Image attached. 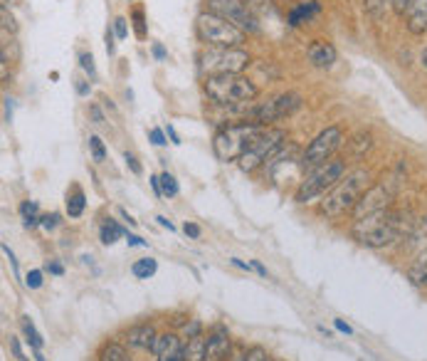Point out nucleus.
Wrapping results in <instances>:
<instances>
[{"mask_svg":"<svg viewBox=\"0 0 427 361\" xmlns=\"http://www.w3.org/2000/svg\"><path fill=\"white\" fill-rule=\"evenodd\" d=\"M368 185V171L366 168H356V171L346 173L336 185L324 195L319 205V213L326 218H341L348 210L356 208V203L361 200V195L366 193Z\"/></svg>","mask_w":427,"mask_h":361,"instance_id":"f257e3e1","label":"nucleus"},{"mask_svg":"<svg viewBox=\"0 0 427 361\" xmlns=\"http://www.w3.org/2000/svg\"><path fill=\"white\" fill-rule=\"evenodd\" d=\"M264 124H254V122H242V124H230V126L220 129L212 139V151H215L217 161L222 163H232L239 161L244 156L249 146L254 144V139L264 131Z\"/></svg>","mask_w":427,"mask_h":361,"instance_id":"f03ea898","label":"nucleus"},{"mask_svg":"<svg viewBox=\"0 0 427 361\" xmlns=\"http://www.w3.org/2000/svg\"><path fill=\"white\" fill-rule=\"evenodd\" d=\"M207 99L215 102L220 107H235L252 102L257 97V85L247 80L244 75H217V77H205L202 82Z\"/></svg>","mask_w":427,"mask_h":361,"instance_id":"7ed1b4c3","label":"nucleus"},{"mask_svg":"<svg viewBox=\"0 0 427 361\" xmlns=\"http://www.w3.org/2000/svg\"><path fill=\"white\" fill-rule=\"evenodd\" d=\"M351 235L366 247H385L398 240L400 220L390 210H380V213L358 218L351 228Z\"/></svg>","mask_w":427,"mask_h":361,"instance_id":"20e7f679","label":"nucleus"},{"mask_svg":"<svg viewBox=\"0 0 427 361\" xmlns=\"http://www.w3.org/2000/svg\"><path fill=\"white\" fill-rule=\"evenodd\" d=\"M195 33L198 40L210 48H239L247 38L244 30H239L237 25H232L230 20L220 18L215 13H207L202 10L195 18Z\"/></svg>","mask_w":427,"mask_h":361,"instance_id":"39448f33","label":"nucleus"},{"mask_svg":"<svg viewBox=\"0 0 427 361\" xmlns=\"http://www.w3.org/2000/svg\"><path fill=\"white\" fill-rule=\"evenodd\" d=\"M343 176H346V163H343V158H329L326 163H319V166L309 168V173L299 180V188H296L294 193L296 203H306V200L316 198V195H324L326 190H331Z\"/></svg>","mask_w":427,"mask_h":361,"instance_id":"423d86ee","label":"nucleus"},{"mask_svg":"<svg viewBox=\"0 0 427 361\" xmlns=\"http://www.w3.org/2000/svg\"><path fill=\"white\" fill-rule=\"evenodd\" d=\"M249 55L239 48H212L200 55V72L205 77L242 75L249 67Z\"/></svg>","mask_w":427,"mask_h":361,"instance_id":"0eeeda50","label":"nucleus"},{"mask_svg":"<svg viewBox=\"0 0 427 361\" xmlns=\"http://www.w3.org/2000/svg\"><path fill=\"white\" fill-rule=\"evenodd\" d=\"M286 139V134L282 131V129H272L267 126L262 134H259L257 139H254L252 146L244 151V156L239 158V168H242L244 173H252L254 168H259L262 163H267L269 158L277 153V149L282 146V141Z\"/></svg>","mask_w":427,"mask_h":361,"instance_id":"6e6552de","label":"nucleus"},{"mask_svg":"<svg viewBox=\"0 0 427 361\" xmlns=\"http://www.w3.org/2000/svg\"><path fill=\"white\" fill-rule=\"evenodd\" d=\"M343 144V131L338 126H326L324 131H319L311 144L304 149L301 153V161H304V168H314L319 163H326L329 158H333L336 149Z\"/></svg>","mask_w":427,"mask_h":361,"instance_id":"1a4fd4ad","label":"nucleus"},{"mask_svg":"<svg viewBox=\"0 0 427 361\" xmlns=\"http://www.w3.org/2000/svg\"><path fill=\"white\" fill-rule=\"evenodd\" d=\"M299 107H301V95H296V92H284V95L254 107L249 119L254 124H264V126H267V124L279 122V119H284V117L294 114Z\"/></svg>","mask_w":427,"mask_h":361,"instance_id":"9d476101","label":"nucleus"},{"mask_svg":"<svg viewBox=\"0 0 427 361\" xmlns=\"http://www.w3.org/2000/svg\"><path fill=\"white\" fill-rule=\"evenodd\" d=\"M205 10L230 20L232 25H237V28L244 30V33L257 30V20L252 18L247 3H242V0H205Z\"/></svg>","mask_w":427,"mask_h":361,"instance_id":"9b49d317","label":"nucleus"},{"mask_svg":"<svg viewBox=\"0 0 427 361\" xmlns=\"http://www.w3.org/2000/svg\"><path fill=\"white\" fill-rule=\"evenodd\" d=\"M390 200H393V188L385 183H378L361 195V200H358L356 208H353V215H356L358 220V218H366V215L380 213V210H388Z\"/></svg>","mask_w":427,"mask_h":361,"instance_id":"f8f14e48","label":"nucleus"},{"mask_svg":"<svg viewBox=\"0 0 427 361\" xmlns=\"http://www.w3.org/2000/svg\"><path fill=\"white\" fill-rule=\"evenodd\" d=\"M403 18L410 35H415V38L425 35L427 33V0H410Z\"/></svg>","mask_w":427,"mask_h":361,"instance_id":"ddd939ff","label":"nucleus"},{"mask_svg":"<svg viewBox=\"0 0 427 361\" xmlns=\"http://www.w3.org/2000/svg\"><path fill=\"white\" fill-rule=\"evenodd\" d=\"M183 347L178 334H161L158 342L153 347L156 361H185L183 357Z\"/></svg>","mask_w":427,"mask_h":361,"instance_id":"4468645a","label":"nucleus"},{"mask_svg":"<svg viewBox=\"0 0 427 361\" xmlns=\"http://www.w3.org/2000/svg\"><path fill=\"white\" fill-rule=\"evenodd\" d=\"M227 354H230V334L222 324H217L207 334V361H222Z\"/></svg>","mask_w":427,"mask_h":361,"instance_id":"2eb2a0df","label":"nucleus"},{"mask_svg":"<svg viewBox=\"0 0 427 361\" xmlns=\"http://www.w3.org/2000/svg\"><path fill=\"white\" fill-rule=\"evenodd\" d=\"M306 55H309L311 65L319 67V70H331L333 62L338 58L336 48H333L331 43H326V40H314V43L309 45V50H306Z\"/></svg>","mask_w":427,"mask_h":361,"instance_id":"dca6fc26","label":"nucleus"},{"mask_svg":"<svg viewBox=\"0 0 427 361\" xmlns=\"http://www.w3.org/2000/svg\"><path fill=\"white\" fill-rule=\"evenodd\" d=\"M126 342L134 349H148V352H153L158 337H156V329L151 324H136V327H131L126 332Z\"/></svg>","mask_w":427,"mask_h":361,"instance_id":"f3484780","label":"nucleus"},{"mask_svg":"<svg viewBox=\"0 0 427 361\" xmlns=\"http://www.w3.org/2000/svg\"><path fill=\"white\" fill-rule=\"evenodd\" d=\"M319 10H321L319 0H306V3H299L289 13V25H291V28H296V25H301V23H309V20L314 18Z\"/></svg>","mask_w":427,"mask_h":361,"instance_id":"a211bd4d","label":"nucleus"},{"mask_svg":"<svg viewBox=\"0 0 427 361\" xmlns=\"http://www.w3.org/2000/svg\"><path fill=\"white\" fill-rule=\"evenodd\" d=\"M371 146H373L371 131H358L346 141V149H348V153H351L353 158H363L368 151H371Z\"/></svg>","mask_w":427,"mask_h":361,"instance_id":"6ab92c4d","label":"nucleus"},{"mask_svg":"<svg viewBox=\"0 0 427 361\" xmlns=\"http://www.w3.org/2000/svg\"><path fill=\"white\" fill-rule=\"evenodd\" d=\"M183 357L185 361H207V339L202 334L188 339L183 347Z\"/></svg>","mask_w":427,"mask_h":361,"instance_id":"aec40b11","label":"nucleus"},{"mask_svg":"<svg viewBox=\"0 0 427 361\" xmlns=\"http://www.w3.org/2000/svg\"><path fill=\"white\" fill-rule=\"evenodd\" d=\"M102 242L104 245H114L119 238H126V230L121 228V225L117 223V220H112V218H107L104 220V225H102Z\"/></svg>","mask_w":427,"mask_h":361,"instance_id":"412c9836","label":"nucleus"},{"mask_svg":"<svg viewBox=\"0 0 427 361\" xmlns=\"http://www.w3.org/2000/svg\"><path fill=\"white\" fill-rule=\"evenodd\" d=\"M85 205H87V198L82 193V188H75L72 195H67V215L70 218H80L85 213Z\"/></svg>","mask_w":427,"mask_h":361,"instance_id":"4be33fe9","label":"nucleus"},{"mask_svg":"<svg viewBox=\"0 0 427 361\" xmlns=\"http://www.w3.org/2000/svg\"><path fill=\"white\" fill-rule=\"evenodd\" d=\"M99 361H131L129 352L121 347V344H104L102 352H99Z\"/></svg>","mask_w":427,"mask_h":361,"instance_id":"5701e85b","label":"nucleus"},{"mask_svg":"<svg viewBox=\"0 0 427 361\" xmlns=\"http://www.w3.org/2000/svg\"><path fill=\"white\" fill-rule=\"evenodd\" d=\"M156 270H158V265H156L153 257H141V260H136L131 267V272L139 277V280H148V277H153Z\"/></svg>","mask_w":427,"mask_h":361,"instance_id":"b1692460","label":"nucleus"},{"mask_svg":"<svg viewBox=\"0 0 427 361\" xmlns=\"http://www.w3.org/2000/svg\"><path fill=\"white\" fill-rule=\"evenodd\" d=\"M20 213H23V218H25V228H35V225L40 223L38 203H35V200H23V203H20Z\"/></svg>","mask_w":427,"mask_h":361,"instance_id":"393cba45","label":"nucleus"},{"mask_svg":"<svg viewBox=\"0 0 427 361\" xmlns=\"http://www.w3.org/2000/svg\"><path fill=\"white\" fill-rule=\"evenodd\" d=\"M178 180H175L173 173L163 171L161 173V193L166 195V198H173V195H178Z\"/></svg>","mask_w":427,"mask_h":361,"instance_id":"a878e982","label":"nucleus"},{"mask_svg":"<svg viewBox=\"0 0 427 361\" xmlns=\"http://www.w3.org/2000/svg\"><path fill=\"white\" fill-rule=\"evenodd\" d=\"M23 332H25V337H28V344L33 349L43 347V337L38 334V329H35V324H33V319H30V317H23Z\"/></svg>","mask_w":427,"mask_h":361,"instance_id":"bb28decb","label":"nucleus"},{"mask_svg":"<svg viewBox=\"0 0 427 361\" xmlns=\"http://www.w3.org/2000/svg\"><path fill=\"white\" fill-rule=\"evenodd\" d=\"M410 277H413L415 285H427V255L420 257L418 265L410 270Z\"/></svg>","mask_w":427,"mask_h":361,"instance_id":"cd10ccee","label":"nucleus"},{"mask_svg":"<svg viewBox=\"0 0 427 361\" xmlns=\"http://www.w3.org/2000/svg\"><path fill=\"white\" fill-rule=\"evenodd\" d=\"M90 151H92V158H94L97 163H102L104 158H107V146H104V141L97 136V134H92L90 136Z\"/></svg>","mask_w":427,"mask_h":361,"instance_id":"c85d7f7f","label":"nucleus"},{"mask_svg":"<svg viewBox=\"0 0 427 361\" xmlns=\"http://www.w3.org/2000/svg\"><path fill=\"white\" fill-rule=\"evenodd\" d=\"M131 23H134V30H136V38H146V15L141 8H134L131 10Z\"/></svg>","mask_w":427,"mask_h":361,"instance_id":"c756f323","label":"nucleus"},{"mask_svg":"<svg viewBox=\"0 0 427 361\" xmlns=\"http://www.w3.org/2000/svg\"><path fill=\"white\" fill-rule=\"evenodd\" d=\"M80 67L87 72L90 77L97 75V67H94V58H92V53H82L80 55Z\"/></svg>","mask_w":427,"mask_h":361,"instance_id":"7c9ffc66","label":"nucleus"},{"mask_svg":"<svg viewBox=\"0 0 427 361\" xmlns=\"http://www.w3.org/2000/svg\"><path fill=\"white\" fill-rule=\"evenodd\" d=\"M25 285H28L30 290H40V287H43V272H40V270H30L28 277H25Z\"/></svg>","mask_w":427,"mask_h":361,"instance_id":"2f4dec72","label":"nucleus"},{"mask_svg":"<svg viewBox=\"0 0 427 361\" xmlns=\"http://www.w3.org/2000/svg\"><path fill=\"white\" fill-rule=\"evenodd\" d=\"M247 361H272V357H269L262 347H252L247 352Z\"/></svg>","mask_w":427,"mask_h":361,"instance_id":"473e14b6","label":"nucleus"},{"mask_svg":"<svg viewBox=\"0 0 427 361\" xmlns=\"http://www.w3.org/2000/svg\"><path fill=\"white\" fill-rule=\"evenodd\" d=\"M114 33H117L119 40H126V38H129L126 18H117V20H114Z\"/></svg>","mask_w":427,"mask_h":361,"instance_id":"72a5a7b5","label":"nucleus"},{"mask_svg":"<svg viewBox=\"0 0 427 361\" xmlns=\"http://www.w3.org/2000/svg\"><path fill=\"white\" fill-rule=\"evenodd\" d=\"M148 136H151V141H153L156 146H166V144H168V136H166L163 129H151Z\"/></svg>","mask_w":427,"mask_h":361,"instance_id":"f704fd0d","label":"nucleus"},{"mask_svg":"<svg viewBox=\"0 0 427 361\" xmlns=\"http://www.w3.org/2000/svg\"><path fill=\"white\" fill-rule=\"evenodd\" d=\"M124 161H126V166L131 168V173H136V176H141L144 168H141V163H139V158L134 156V153H129V151L124 153Z\"/></svg>","mask_w":427,"mask_h":361,"instance_id":"c9c22d12","label":"nucleus"},{"mask_svg":"<svg viewBox=\"0 0 427 361\" xmlns=\"http://www.w3.org/2000/svg\"><path fill=\"white\" fill-rule=\"evenodd\" d=\"M200 322H198V319H193V322H188L183 327V334H185V339H193V337H198V334H200Z\"/></svg>","mask_w":427,"mask_h":361,"instance_id":"e433bc0d","label":"nucleus"},{"mask_svg":"<svg viewBox=\"0 0 427 361\" xmlns=\"http://www.w3.org/2000/svg\"><path fill=\"white\" fill-rule=\"evenodd\" d=\"M57 223H60V215H57V213L45 215V218L40 220V225H43L45 230H55V228H57Z\"/></svg>","mask_w":427,"mask_h":361,"instance_id":"4c0bfd02","label":"nucleus"},{"mask_svg":"<svg viewBox=\"0 0 427 361\" xmlns=\"http://www.w3.org/2000/svg\"><path fill=\"white\" fill-rule=\"evenodd\" d=\"M0 15H3V30H5V33H8V28L15 30L13 15H8V5H3V8H0Z\"/></svg>","mask_w":427,"mask_h":361,"instance_id":"58836bf2","label":"nucleus"},{"mask_svg":"<svg viewBox=\"0 0 427 361\" xmlns=\"http://www.w3.org/2000/svg\"><path fill=\"white\" fill-rule=\"evenodd\" d=\"M151 53H153V58L158 60V62H163L166 58H168V53H166V48L161 43H153L151 45Z\"/></svg>","mask_w":427,"mask_h":361,"instance_id":"ea45409f","label":"nucleus"},{"mask_svg":"<svg viewBox=\"0 0 427 361\" xmlns=\"http://www.w3.org/2000/svg\"><path fill=\"white\" fill-rule=\"evenodd\" d=\"M107 55H114V50H117V43H114V38H117V33H114L112 28H107Z\"/></svg>","mask_w":427,"mask_h":361,"instance_id":"a19ab883","label":"nucleus"},{"mask_svg":"<svg viewBox=\"0 0 427 361\" xmlns=\"http://www.w3.org/2000/svg\"><path fill=\"white\" fill-rule=\"evenodd\" d=\"M10 352L15 354V359H18V361H25L23 347H20V342H18V339H13V337H10Z\"/></svg>","mask_w":427,"mask_h":361,"instance_id":"79ce46f5","label":"nucleus"},{"mask_svg":"<svg viewBox=\"0 0 427 361\" xmlns=\"http://www.w3.org/2000/svg\"><path fill=\"white\" fill-rule=\"evenodd\" d=\"M408 3H410V0H390V5H393L395 15H400V18H403L405 10H408Z\"/></svg>","mask_w":427,"mask_h":361,"instance_id":"37998d69","label":"nucleus"},{"mask_svg":"<svg viewBox=\"0 0 427 361\" xmlns=\"http://www.w3.org/2000/svg\"><path fill=\"white\" fill-rule=\"evenodd\" d=\"M75 87H77V95H80V97H90V92H92L90 82H85V80H77V82H75Z\"/></svg>","mask_w":427,"mask_h":361,"instance_id":"c03bdc74","label":"nucleus"},{"mask_svg":"<svg viewBox=\"0 0 427 361\" xmlns=\"http://www.w3.org/2000/svg\"><path fill=\"white\" fill-rule=\"evenodd\" d=\"M183 230H185V235H188V238H200V225H195V223H185V225H183Z\"/></svg>","mask_w":427,"mask_h":361,"instance_id":"a18cd8bd","label":"nucleus"},{"mask_svg":"<svg viewBox=\"0 0 427 361\" xmlns=\"http://www.w3.org/2000/svg\"><path fill=\"white\" fill-rule=\"evenodd\" d=\"M90 117H92V122H94V124H104V114H102V109H99L97 104L90 107Z\"/></svg>","mask_w":427,"mask_h":361,"instance_id":"49530a36","label":"nucleus"},{"mask_svg":"<svg viewBox=\"0 0 427 361\" xmlns=\"http://www.w3.org/2000/svg\"><path fill=\"white\" fill-rule=\"evenodd\" d=\"M3 252H5V255H8L10 265H13V270H15V277H20V272H18V260H15L13 250H10V247H8V245H3Z\"/></svg>","mask_w":427,"mask_h":361,"instance_id":"de8ad7c7","label":"nucleus"},{"mask_svg":"<svg viewBox=\"0 0 427 361\" xmlns=\"http://www.w3.org/2000/svg\"><path fill=\"white\" fill-rule=\"evenodd\" d=\"M333 327H336V329H338V332L348 334V337H351V334H353V329H351V327H348V324H346V322H343V319H333Z\"/></svg>","mask_w":427,"mask_h":361,"instance_id":"09e8293b","label":"nucleus"},{"mask_svg":"<svg viewBox=\"0 0 427 361\" xmlns=\"http://www.w3.org/2000/svg\"><path fill=\"white\" fill-rule=\"evenodd\" d=\"M48 272H52V275H65V267L60 265V262H48V267H45Z\"/></svg>","mask_w":427,"mask_h":361,"instance_id":"8fccbe9b","label":"nucleus"},{"mask_svg":"<svg viewBox=\"0 0 427 361\" xmlns=\"http://www.w3.org/2000/svg\"><path fill=\"white\" fill-rule=\"evenodd\" d=\"M166 136H168V139H171V144H175V146H178V144H180V136H178V134H175V129L171 126V124H168V126H166Z\"/></svg>","mask_w":427,"mask_h":361,"instance_id":"3c124183","label":"nucleus"},{"mask_svg":"<svg viewBox=\"0 0 427 361\" xmlns=\"http://www.w3.org/2000/svg\"><path fill=\"white\" fill-rule=\"evenodd\" d=\"M5 122H13V99L10 97H5Z\"/></svg>","mask_w":427,"mask_h":361,"instance_id":"603ef678","label":"nucleus"},{"mask_svg":"<svg viewBox=\"0 0 427 361\" xmlns=\"http://www.w3.org/2000/svg\"><path fill=\"white\" fill-rule=\"evenodd\" d=\"M126 242H129V245H146V240H141V238H139V235H134V233H129V230H126Z\"/></svg>","mask_w":427,"mask_h":361,"instance_id":"864d4df0","label":"nucleus"},{"mask_svg":"<svg viewBox=\"0 0 427 361\" xmlns=\"http://www.w3.org/2000/svg\"><path fill=\"white\" fill-rule=\"evenodd\" d=\"M148 180H151V188H153V193L156 195H163V193H161V176H151Z\"/></svg>","mask_w":427,"mask_h":361,"instance_id":"5fc2aeb1","label":"nucleus"},{"mask_svg":"<svg viewBox=\"0 0 427 361\" xmlns=\"http://www.w3.org/2000/svg\"><path fill=\"white\" fill-rule=\"evenodd\" d=\"M156 220H158V225H161V228H168V230H175V225H173V223H171V220H168V218H166V215H158V218H156Z\"/></svg>","mask_w":427,"mask_h":361,"instance_id":"6e6d98bb","label":"nucleus"},{"mask_svg":"<svg viewBox=\"0 0 427 361\" xmlns=\"http://www.w3.org/2000/svg\"><path fill=\"white\" fill-rule=\"evenodd\" d=\"M249 265H252V270H254V272H257V275L267 277V270H264V267H262V265H259V262H257V260H252V262H249Z\"/></svg>","mask_w":427,"mask_h":361,"instance_id":"4d7b16f0","label":"nucleus"},{"mask_svg":"<svg viewBox=\"0 0 427 361\" xmlns=\"http://www.w3.org/2000/svg\"><path fill=\"white\" fill-rule=\"evenodd\" d=\"M420 62H423V67L427 70V48L423 50V55H420Z\"/></svg>","mask_w":427,"mask_h":361,"instance_id":"13d9d810","label":"nucleus"},{"mask_svg":"<svg viewBox=\"0 0 427 361\" xmlns=\"http://www.w3.org/2000/svg\"><path fill=\"white\" fill-rule=\"evenodd\" d=\"M33 352H35V359H38V361H45V357L40 354V349H33Z\"/></svg>","mask_w":427,"mask_h":361,"instance_id":"bf43d9fd","label":"nucleus"},{"mask_svg":"<svg viewBox=\"0 0 427 361\" xmlns=\"http://www.w3.org/2000/svg\"><path fill=\"white\" fill-rule=\"evenodd\" d=\"M235 361H247V354H242V357H237Z\"/></svg>","mask_w":427,"mask_h":361,"instance_id":"052dcab7","label":"nucleus"}]
</instances>
